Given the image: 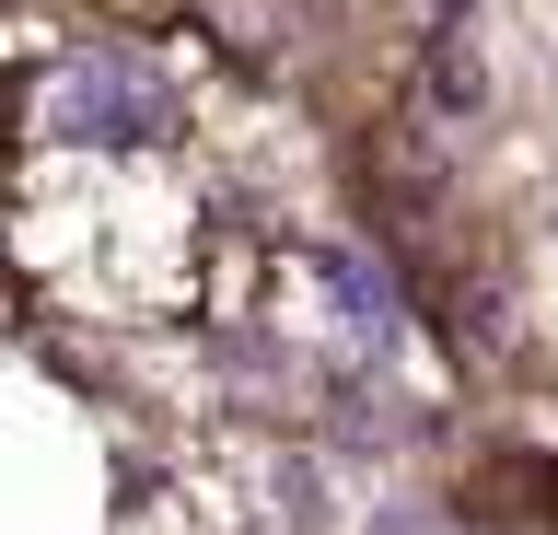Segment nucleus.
<instances>
[{"label": "nucleus", "mask_w": 558, "mask_h": 535, "mask_svg": "<svg viewBox=\"0 0 558 535\" xmlns=\"http://www.w3.org/2000/svg\"><path fill=\"white\" fill-rule=\"evenodd\" d=\"M326 303H338V338H349V350H384V338H396V291H384L361 256H326Z\"/></svg>", "instance_id": "f03ea898"}, {"label": "nucleus", "mask_w": 558, "mask_h": 535, "mask_svg": "<svg viewBox=\"0 0 558 535\" xmlns=\"http://www.w3.org/2000/svg\"><path fill=\"white\" fill-rule=\"evenodd\" d=\"M47 129L59 141H140V129H163V82L140 59H117V47H82L59 71V94H47Z\"/></svg>", "instance_id": "f257e3e1"}]
</instances>
